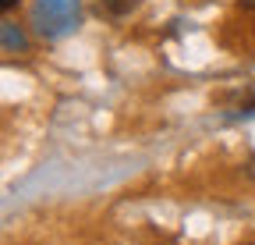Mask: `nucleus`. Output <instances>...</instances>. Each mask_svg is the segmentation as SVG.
<instances>
[{
	"label": "nucleus",
	"instance_id": "nucleus-2",
	"mask_svg": "<svg viewBox=\"0 0 255 245\" xmlns=\"http://www.w3.org/2000/svg\"><path fill=\"white\" fill-rule=\"evenodd\" d=\"M135 7H138V0H96V11H100L103 18H124Z\"/></svg>",
	"mask_w": 255,
	"mask_h": 245
},
{
	"label": "nucleus",
	"instance_id": "nucleus-3",
	"mask_svg": "<svg viewBox=\"0 0 255 245\" xmlns=\"http://www.w3.org/2000/svg\"><path fill=\"white\" fill-rule=\"evenodd\" d=\"M0 32H4V53H18V50H25V32H21L14 21H4V25H0Z\"/></svg>",
	"mask_w": 255,
	"mask_h": 245
},
{
	"label": "nucleus",
	"instance_id": "nucleus-1",
	"mask_svg": "<svg viewBox=\"0 0 255 245\" xmlns=\"http://www.w3.org/2000/svg\"><path fill=\"white\" fill-rule=\"evenodd\" d=\"M82 0H36L32 4V28L43 39H60L78 28Z\"/></svg>",
	"mask_w": 255,
	"mask_h": 245
},
{
	"label": "nucleus",
	"instance_id": "nucleus-4",
	"mask_svg": "<svg viewBox=\"0 0 255 245\" xmlns=\"http://www.w3.org/2000/svg\"><path fill=\"white\" fill-rule=\"evenodd\" d=\"M14 4H18V0H0V7H4V11H11Z\"/></svg>",
	"mask_w": 255,
	"mask_h": 245
}]
</instances>
